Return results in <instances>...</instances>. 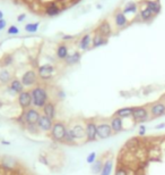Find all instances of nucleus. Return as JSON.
<instances>
[{
  "label": "nucleus",
  "instance_id": "f257e3e1",
  "mask_svg": "<svg viewBox=\"0 0 165 175\" xmlns=\"http://www.w3.org/2000/svg\"><path fill=\"white\" fill-rule=\"evenodd\" d=\"M32 94V101L33 106L36 108H43L45 104L49 101V94L48 91L45 90L43 86H35L31 91Z\"/></svg>",
  "mask_w": 165,
  "mask_h": 175
},
{
  "label": "nucleus",
  "instance_id": "f03ea898",
  "mask_svg": "<svg viewBox=\"0 0 165 175\" xmlns=\"http://www.w3.org/2000/svg\"><path fill=\"white\" fill-rule=\"evenodd\" d=\"M67 131L68 129L66 127L64 123L62 122H56L52 126V130L51 132V138L54 140V141H58V142H62L64 139V136L67 134Z\"/></svg>",
  "mask_w": 165,
  "mask_h": 175
},
{
  "label": "nucleus",
  "instance_id": "7ed1b4c3",
  "mask_svg": "<svg viewBox=\"0 0 165 175\" xmlns=\"http://www.w3.org/2000/svg\"><path fill=\"white\" fill-rule=\"evenodd\" d=\"M23 117H24V122L27 125H38L41 114L38 108H28V109L24 110Z\"/></svg>",
  "mask_w": 165,
  "mask_h": 175
},
{
  "label": "nucleus",
  "instance_id": "20e7f679",
  "mask_svg": "<svg viewBox=\"0 0 165 175\" xmlns=\"http://www.w3.org/2000/svg\"><path fill=\"white\" fill-rule=\"evenodd\" d=\"M132 119L137 123H143L149 119V110L146 107H135L132 113Z\"/></svg>",
  "mask_w": 165,
  "mask_h": 175
},
{
  "label": "nucleus",
  "instance_id": "39448f33",
  "mask_svg": "<svg viewBox=\"0 0 165 175\" xmlns=\"http://www.w3.org/2000/svg\"><path fill=\"white\" fill-rule=\"evenodd\" d=\"M85 131H86V141L87 142H93L96 141L97 138V125L92 121H88L85 126Z\"/></svg>",
  "mask_w": 165,
  "mask_h": 175
},
{
  "label": "nucleus",
  "instance_id": "423d86ee",
  "mask_svg": "<svg viewBox=\"0 0 165 175\" xmlns=\"http://www.w3.org/2000/svg\"><path fill=\"white\" fill-rule=\"evenodd\" d=\"M18 104L24 110L31 108V106H33L31 91H23L20 94H18Z\"/></svg>",
  "mask_w": 165,
  "mask_h": 175
},
{
  "label": "nucleus",
  "instance_id": "0eeeda50",
  "mask_svg": "<svg viewBox=\"0 0 165 175\" xmlns=\"http://www.w3.org/2000/svg\"><path fill=\"white\" fill-rule=\"evenodd\" d=\"M68 131L70 132V134H71L72 139L75 141L76 140H82V139L86 140V131H85V127L82 126V124H75L71 129H68Z\"/></svg>",
  "mask_w": 165,
  "mask_h": 175
},
{
  "label": "nucleus",
  "instance_id": "6e6552de",
  "mask_svg": "<svg viewBox=\"0 0 165 175\" xmlns=\"http://www.w3.org/2000/svg\"><path fill=\"white\" fill-rule=\"evenodd\" d=\"M113 134V131L111 129V125L108 123H102L97 125V138L101 140L109 139Z\"/></svg>",
  "mask_w": 165,
  "mask_h": 175
},
{
  "label": "nucleus",
  "instance_id": "1a4fd4ad",
  "mask_svg": "<svg viewBox=\"0 0 165 175\" xmlns=\"http://www.w3.org/2000/svg\"><path fill=\"white\" fill-rule=\"evenodd\" d=\"M149 114L152 117H161L165 115V104L161 100L152 104L149 107Z\"/></svg>",
  "mask_w": 165,
  "mask_h": 175
},
{
  "label": "nucleus",
  "instance_id": "9d476101",
  "mask_svg": "<svg viewBox=\"0 0 165 175\" xmlns=\"http://www.w3.org/2000/svg\"><path fill=\"white\" fill-rule=\"evenodd\" d=\"M36 80H38V75L32 70L25 72L23 74L22 78H20V81H22V83H23L24 86H33V85L36 83Z\"/></svg>",
  "mask_w": 165,
  "mask_h": 175
},
{
  "label": "nucleus",
  "instance_id": "9b49d317",
  "mask_svg": "<svg viewBox=\"0 0 165 175\" xmlns=\"http://www.w3.org/2000/svg\"><path fill=\"white\" fill-rule=\"evenodd\" d=\"M53 121L46 117L45 115H41L40 119L38 122V130L43 131V132H49V131L52 130V126H53Z\"/></svg>",
  "mask_w": 165,
  "mask_h": 175
},
{
  "label": "nucleus",
  "instance_id": "f8f14e48",
  "mask_svg": "<svg viewBox=\"0 0 165 175\" xmlns=\"http://www.w3.org/2000/svg\"><path fill=\"white\" fill-rule=\"evenodd\" d=\"M24 85L22 83V81L18 78H14L12 80V82L8 85V91L12 93V94H20L23 91H24Z\"/></svg>",
  "mask_w": 165,
  "mask_h": 175
},
{
  "label": "nucleus",
  "instance_id": "ddd939ff",
  "mask_svg": "<svg viewBox=\"0 0 165 175\" xmlns=\"http://www.w3.org/2000/svg\"><path fill=\"white\" fill-rule=\"evenodd\" d=\"M54 72V67L50 64H45L38 67V74L41 78H50Z\"/></svg>",
  "mask_w": 165,
  "mask_h": 175
},
{
  "label": "nucleus",
  "instance_id": "4468645a",
  "mask_svg": "<svg viewBox=\"0 0 165 175\" xmlns=\"http://www.w3.org/2000/svg\"><path fill=\"white\" fill-rule=\"evenodd\" d=\"M43 109V115H45L46 117L51 118L52 121L56 118V115H57V110H56V105L51 101H48L45 106L42 108Z\"/></svg>",
  "mask_w": 165,
  "mask_h": 175
},
{
  "label": "nucleus",
  "instance_id": "2eb2a0df",
  "mask_svg": "<svg viewBox=\"0 0 165 175\" xmlns=\"http://www.w3.org/2000/svg\"><path fill=\"white\" fill-rule=\"evenodd\" d=\"M110 125H111V129L113 131V133H120L121 131L123 130V122H122V118H120L119 116H114L111 118V122H110Z\"/></svg>",
  "mask_w": 165,
  "mask_h": 175
},
{
  "label": "nucleus",
  "instance_id": "dca6fc26",
  "mask_svg": "<svg viewBox=\"0 0 165 175\" xmlns=\"http://www.w3.org/2000/svg\"><path fill=\"white\" fill-rule=\"evenodd\" d=\"M114 22L117 27L122 29L128 24V20L126 17V15L123 14V12H117L114 15Z\"/></svg>",
  "mask_w": 165,
  "mask_h": 175
},
{
  "label": "nucleus",
  "instance_id": "f3484780",
  "mask_svg": "<svg viewBox=\"0 0 165 175\" xmlns=\"http://www.w3.org/2000/svg\"><path fill=\"white\" fill-rule=\"evenodd\" d=\"M135 110V107H123L115 111V115L119 116L120 118H128L132 116V113Z\"/></svg>",
  "mask_w": 165,
  "mask_h": 175
},
{
  "label": "nucleus",
  "instance_id": "a211bd4d",
  "mask_svg": "<svg viewBox=\"0 0 165 175\" xmlns=\"http://www.w3.org/2000/svg\"><path fill=\"white\" fill-rule=\"evenodd\" d=\"M111 25H110V23L106 22V21H104V22H102L100 26H98V32L100 34H102L103 37H105V38H108L111 35Z\"/></svg>",
  "mask_w": 165,
  "mask_h": 175
},
{
  "label": "nucleus",
  "instance_id": "6ab92c4d",
  "mask_svg": "<svg viewBox=\"0 0 165 175\" xmlns=\"http://www.w3.org/2000/svg\"><path fill=\"white\" fill-rule=\"evenodd\" d=\"M45 14L48 16H57L60 14V8L58 6L57 4L52 2V4H49L48 6L45 7Z\"/></svg>",
  "mask_w": 165,
  "mask_h": 175
},
{
  "label": "nucleus",
  "instance_id": "aec40b11",
  "mask_svg": "<svg viewBox=\"0 0 165 175\" xmlns=\"http://www.w3.org/2000/svg\"><path fill=\"white\" fill-rule=\"evenodd\" d=\"M146 7L154 15H156V14H158L161 12V4H159L158 0H156V1L148 0V1H146Z\"/></svg>",
  "mask_w": 165,
  "mask_h": 175
},
{
  "label": "nucleus",
  "instance_id": "412c9836",
  "mask_svg": "<svg viewBox=\"0 0 165 175\" xmlns=\"http://www.w3.org/2000/svg\"><path fill=\"white\" fill-rule=\"evenodd\" d=\"M108 42V40L105 37H103L102 34L100 33H96L95 35H94V38L92 40V45L94 48H97V47H101V45H104L105 43Z\"/></svg>",
  "mask_w": 165,
  "mask_h": 175
},
{
  "label": "nucleus",
  "instance_id": "4be33fe9",
  "mask_svg": "<svg viewBox=\"0 0 165 175\" xmlns=\"http://www.w3.org/2000/svg\"><path fill=\"white\" fill-rule=\"evenodd\" d=\"M92 40L93 39L90 38V34H85L79 41V49H82V50L88 49L90 43H92Z\"/></svg>",
  "mask_w": 165,
  "mask_h": 175
},
{
  "label": "nucleus",
  "instance_id": "5701e85b",
  "mask_svg": "<svg viewBox=\"0 0 165 175\" xmlns=\"http://www.w3.org/2000/svg\"><path fill=\"white\" fill-rule=\"evenodd\" d=\"M112 168H113V160L106 159L103 164V168H102V172L100 175H111Z\"/></svg>",
  "mask_w": 165,
  "mask_h": 175
},
{
  "label": "nucleus",
  "instance_id": "b1692460",
  "mask_svg": "<svg viewBox=\"0 0 165 175\" xmlns=\"http://www.w3.org/2000/svg\"><path fill=\"white\" fill-rule=\"evenodd\" d=\"M80 53L78 51L74 52L72 55H68V57L64 59L66 60V63L68 64V65H75L77 63H79V60H80Z\"/></svg>",
  "mask_w": 165,
  "mask_h": 175
},
{
  "label": "nucleus",
  "instance_id": "393cba45",
  "mask_svg": "<svg viewBox=\"0 0 165 175\" xmlns=\"http://www.w3.org/2000/svg\"><path fill=\"white\" fill-rule=\"evenodd\" d=\"M103 164L104 163L102 162V159H96L95 162L92 164V167H90V171L94 175L101 174L102 168H103Z\"/></svg>",
  "mask_w": 165,
  "mask_h": 175
},
{
  "label": "nucleus",
  "instance_id": "a878e982",
  "mask_svg": "<svg viewBox=\"0 0 165 175\" xmlns=\"http://www.w3.org/2000/svg\"><path fill=\"white\" fill-rule=\"evenodd\" d=\"M0 82L2 84H7L12 82V74L8 70H1L0 71Z\"/></svg>",
  "mask_w": 165,
  "mask_h": 175
},
{
  "label": "nucleus",
  "instance_id": "bb28decb",
  "mask_svg": "<svg viewBox=\"0 0 165 175\" xmlns=\"http://www.w3.org/2000/svg\"><path fill=\"white\" fill-rule=\"evenodd\" d=\"M68 47L66 45H60L57 49V57L59 59H66L68 57Z\"/></svg>",
  "mask_w": 165,
  "mask_h": 175
},
{
  "label": "nucleus",
  "instance_id": "cd10ccee",
  "mask_svg": "<svg viewBox=\"0 0 165 175\" xmlns=\"http://www.w3.org/2000/svg\"><path fill=\"white\" fill-rule=\"evenodd\" d=\"M154 16V14L147 8V7H144L141 10H140V18L143 21H151Z\"/></svg>",
  "mask_w": 165,
  "mask_h": 175
},
{
  "label": "nucleus",
  "instance_id": "c85d7f7f",
  "mask_svg": "<svg viewBox=\"0 0 165 175\" xmlns=\"http://www.w3.org/2000/svg\"><path fill=\"white\" fill-rule=\"evenodd\" d=\"M138 10V6H137V4L136 2H132V1H130V2H128L127 5L124 6L123 8V14L126 15L128 13H136Z\"/></svg>",
  "mask_w": 165,
  "mask_h": 175
},
{
  "label": "nucleus",
  "instance_id": "c756f323",
  "mask_svg": "<svg viewBox=\"0 0 165 175\" xmlns=\"http://www.w3.org/2000/svg\"><path fill=\"white\" fill-rule=\"evenodd\" d=\"M38 30V23H28L25 26V31L28 33H35Z\"/></svg>",
  "mask_w": 165,
  "mask_h": 175
},
{
  "label": "nucleus",
  "instance_id": "7c9ffc66",
  "mask_svg": "<svg viewBox=\"0 0 165 175\" xmlns=\"http://www.w3.org/2000/svg\"><path fill=\"white\" fill-rule=\"evenodd\" d=\"M13 63V57L12 56H9V55H7V56H5L4 57V59H2V62H1V65L2 66H9L10 64Z\"/></svg>",
  "mask_w": 165,
  "mask_h": 175
},
{
  "label": "nucleus",
  "instance_id": "2f4dec72",
  "mask_svg": "<svg viewBox=\"0 0 165 175\" xmlns=\"http://www.w3.org/2000/svg\"><path fill=\"white\" fill-rule=\"evenodd\" d=\"M96 160V152H90L88 156H87V158H86V162L88 163V164H93V163Z\"/></svg>",
  "mask_w": 165,
  "mask_h": 175
},
{
  "label": "nucleus",
  "instance_id": "473e14b6",
  "mask_svg": "<svg viewBox=\"0 0 165 175\" xmlns=\"http://www.w3.org/2000/svg\"><path fill=\"white\" fill-rule=\"evenodd\" d=\"M19 30L17 26L15 25H12L9 26V29H8V34H10V35H15V34H18Z\"/></svg>",
  "mask_w": 165,
  "mask_h": 175
},
{
  "label": "nucleus",
  "instance_id": "72a5a7b5",
  "mask_svg": "<svg viewBox=\"0 0 165 175\" xmlns=\"http://www.w3.org/2000/svg\"><path fill=\"white\" fill-rule=\"evenodd\" d=\"M114 175H128V171L124 167H118V168L115 169Z\"/></svg>",
  "mask_w": 165,
  "mask_h": 175
},
{
  "label": "nucleus",
  "instance_id": "f704fd0d",
  "mask_svg": "<svg viewBox=\"0 0 165 175\" xmlns=\"http://www.w3.org/2000/svg\"><path fill=\"white\" fill-rule=\"evenodd\" d=\"M138 134H139L140 136L145 135L146 134V126L144 125V124H141L139 126V132H138Z\"/></svg>",
  "mask_w": 165,
  "mask_h": 175
},
{
  "label": "nucleus",
  "instance_id": "c9c22d12",
  "mask_svg": "<svg viewBox=\"0 0 165 175\" xmlns=\"http://www.w3.org/2000/svg\"><path fill=\"white\" fill-rule=\"evenodd\" d=\"M6 26H7V22H6V21L4 20V18H2V20H0V31H1V30H4Z\"/></svg>",
  "mask_w": 165,
  "mask_h": 175
},
{
  "label": "nucleus",
  "instance_id": "e433bc0d",
  "mask_svg": "<svg viewBox=\"0 0 165 175\" xmlns=\"http://www.w3.org/2000/svg\"><path fill=\"white\" fill-rule=\"evenodd\" d=\"M26 15L25 14H20V15H18V17H17V21L18 22H23V21L25 20Z\"/></svg>",
  "mask_w": 165,
  "mask_h": 175
},
{
  "label": "nucleus",
  "instance_id": "4c0bfd02",
  "mask_svg": "<svg viewBox=\"0 0 165 175\" xmlns=\"http://www.w3.org/2000/svg\"><path fill=\"white\" fill-rule=\"evenodd\" d=\"M164 127H165V123L158 124V125H156V126H155V129H156V130H161V129H164Z\"/></svg>",
  "mask_w": 165,
  "mask_h": 175
},
{
  "label": "nucleus",
  "instance_id": "58836bf2",
  "mask_svg": "<svg viewBox=\"0 0 165 175\" xmlns=\"http://www.w3.org/2000/svg\"><path fill=\"white\" fill-rule=\"evenodd\" d=\"M161 101H163V103L165 104V93L163 94V96H162V98H161Z\"/></svg>",
  "mask_w": 165,
  "mask_h": 175
},
{
  "label": "nucleus",
  "instance_id": "ea45409f",
  "mask_svg": "<svg viewBox=\"0 0 165 175\" xmlns=\"http://www.w3.org/2000/svg\"><path fill=\"white\" fill-rule=\"evenodd\" d=\"M2 17H4V13L0 10V20H2Z\"/></svg>",
  "mask_w": 165,
  "mask_h": 175
},
{
  "label": "nucleus",
  "instance_id": "a19ab883",
  "mask_svg": "<svg viewBox=\"0 0 165 175\" xmlns=\"http://www.w3.org/2000/svg\"><path fill=\"white\" fill-rule=\"evenodd\" d=\"M0 175H5V174H2V173H0Z\"/></svg>",
  "mask_w": 165,
  "mask_h": 175
}]
</instances>
